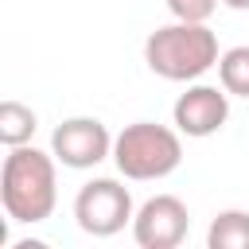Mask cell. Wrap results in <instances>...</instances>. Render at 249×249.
<instances>
[{"label":"cell","instance_id":"277c9868","mask_svg":"<svg viewBox=\"0 0 249 249\" xmlns=\"http://www.w3.org/2000/svg\"><path fill=\"white\" fill-rule=\"evenodd\" d=\"M74 218H78L82 233H89V237H113V233H121L136 218L132 195L117 179H89L74 195Z\"/></svg>","mask_w":249,"mask_h":249},{"label":"cell","instance_id":"6da1fadb","mask_svg":"<svg viewBox=\"0 0 249 249\" xmlns=\"http://www.w3.org/2000/svg\"><path fill=\"white\" fill-rule=\"evenodd\" d=\"M54 152H39L31 144H19L4 156L0 171V202L12 222H47L58 202V175H54Z\"/></svg>","mask_w":249,"mask_h":249},{"label":"cell","instance_id":"8992f818","mask_svg":"<svg viewBox=\"0 0 249 249\" xmlns=\"http://www.w3.org/2000/svg\"><path fill=\"white\" fill-rule=\"evenodd\" d=\"M187 230H191V214L175 195L148 198L132 218V237L140 249H175L187 237Z\"/></svg>","mask_w":249,"mask_h":249},{"label":"cell","instance_id":"9c48e42d","mask_svg":"<svg viewBox=\"0 0 249 249\" xmlns=\"http://www.w3.org/2000/svg\"><path fill=\"white\" fill-rule=\"evenodd\" d=\"M35 128H39V121H35V113H31L23 101H4V105H0V140H4L8 148L31 144Z\"/></svg>","mask_w":249,"mask_h":249},{"label":"cell","instance_id":"5b68a950","mask_svg":"<svg viewBox=\"0 0 249 249\" xmlns=\"http://www.w3.org/2000/svg\"><path fill=\"white\" fill-rule=\"evenodd\" d=\"M51 152L62 167L86 171V167H97L101 160L113 156V136L97 117H66L51 132Z\"/></svg>","mask_w":249,"mask_h":249},{"label":"cell","instance_id":"8fae6325","mask_svg":"<svg viewBox=\"0 0 249 249\" xmlns=\"http://www.w3.org/2000/svg\"><path fill=\"white\" fill-rule=\"evenodd\" d=\"M222 0H167V12L183 23H206Z\"/></svg>","mask_w":249,"mask_h":249},{"label":"cell","instance_id":"7a4b0ae2","mask_svg":"<svg viewBox=\"0 0 249 249\" xmlns=\"http://www.w3.org/2000/svg\"><path fill=\"white\" fill-rule=\"evenodd\" d=\"M218 35L206 23H183L171 19L156 27L144 43V62L163 82H195L210 66H218Z\"/></svg>","mask_w":249,"mask_h":249},{"label":"cell","instance_id":"3957f363","mask_svg":"<svg viewBox=\"0 0 249 249\" xmlns=\"http://www.w3.org/2000/svg\"><path fill=\"white\" fill-rule=\"evenodd\" d=\"M183 132L156 124V121H136L124 124L113 136V163L124 179L148 183V179H167L183 163Z\"/></svg>","mask_w":249,"mask_h":249},{"label":"cell","instance_id":"52a82bcc","mask_svg":"<svg viewBox=\"0 0 249 249\" xmlns=\"http://www.w3.org/2000/svg\"><path fill=\"white\" fill-rule=\"evenodd\" d=\"M226 117H230V93L218 89V86H202V82L198 86H187L175 97V105H171L175 128L183 136H195V140L214 136L226 124Z\"/></svg>","mask_w":249,"mask_h":249},{"label":"cell","instance_id":"7c38bea8","mask_svg":"<svg viewBox=\"0 0 249 249\" xmlns=\"http://www.w3.org/2000/svg\"><path fill=\"white\" fill-rule=\"evenodd\" d=\"M226 8H233V12H249V0H222Z\"/></svg>","mask_w":249,"mask_h":249},{"label":"cell","instance_id":"ba28073f","mask_svg":"<svg viewBox=\"0 0 249 249\" xmlns=\"http://www.w3.org/2000/svg\"><path fill=\"white\" fill-rule=\"evenodd\" d=\"M210 249H249V214L245 210H222L206 230Z\"/></svg>","mask_w":249,"mask_h":249},{"label":"cell","instance_id":"30bf717a","mask_svg":"<svg viewBox=\"0 0 249 249\" xmlns=\"http://www.w3.org/2000/svg\"><path fill=\"white\" fill-rule=\"evenodd\" d=\"M218 78L222 89L230 97H245L249 101V47H230L218 58Z\"/></svg>","mask_w":249,"mask_h":249}]
</instances>
